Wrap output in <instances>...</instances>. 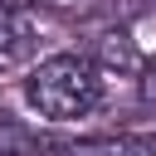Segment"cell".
Listing matches in <instances>:
<instances>
[{
	"label": "cell",
	"mask_w": 156,
	"mask_h": 156,
	"mask_svg": "<svg viewBox=\"0 0 156 156\" xmlns=\"http://www.w3.org/2000/svg\"><path fill=\"white\" fill-rule=\"evenodd\" d=\"M24 102L44 122H83L107 102V78L88 54H49L29 68Z\"/></svg>",
	"instance_id": "1"
},
{
	"label": "cell",
	"mask_w": 156,
	"mask_h": 156,
	"mask_svg": "<svg viewBox=\"0 0 156 156\" xmlns=\"http://www.w3.org/2000/svg\"><path fill=\"white\" fill-rule=\"evenodd\" d=\"M24 39H29V29H24V20L10 10V5H0V58H10V54H20L24 49Z\"/></svg>",
	"instance_id": "3"
},
{
	"label": "cell",
	"mask_w": 156,
	"mask_h": 156,
	"mask_svg": "<svg viewBox=\"0 0 156 156\" xmlns=\"http://www.w3.org/2000/svg\"><path fill=\"white\" fill-rule=\"evenodd\" d=\"M136 93H141V102L156 112V54H151V58L136 68Z\"/></svg>",
	"instance_id": "4"
},
{
	"label": "cell",
	"mask_w": 156,
	"mask_h": 156,
	"mask_svg": "<svg viewBox=\"0 0 156 156\" xmlns=\"http://www.w3.org/2000/svg\"><path fill=\"white\" fill-rule=\"evenodd\" d=\"M39 151H49V141L0 107V156H39Z\"/></svg>",
	"instance_id": "2"
}]
</instances>
